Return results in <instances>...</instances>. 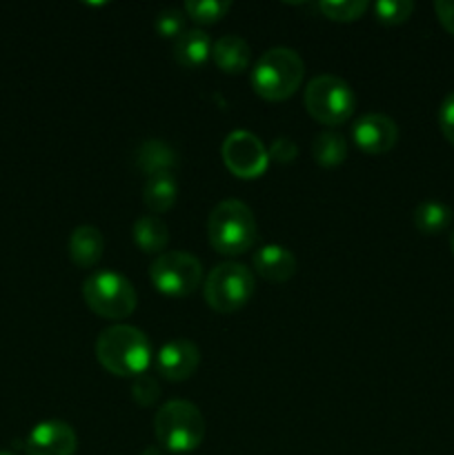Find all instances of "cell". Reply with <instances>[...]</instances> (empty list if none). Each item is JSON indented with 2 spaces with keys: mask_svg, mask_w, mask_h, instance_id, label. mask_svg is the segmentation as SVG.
Wrapping results in <instances>:
<instances>
[{
  "mask_svg": "<svg viewBox=\"0 0 454 455\" xmlns=\"http://www.w3.org/2000/svg\"><path fill=\"white\" fill-rule=\"evenodd\" d=\"M450 247H452V253H454V231L450 234Z\"/></svg>",
  "mask_w": 454,
  "mask_h": 455,
  "instance_id": "31",
  "label": "cell"
},
{
  "mask_svg": "<svg viewBox=\"0 0 454 455\" xmlns=\"http://www.w3.org/2000/svg\"><path fill=\"white\" fill-rule=\"evenodd\" d=\"M76 449V431L62 420L38 422L25 440L27 455H74Z\"/></svg>",
  "mask_w": 454,
  "mask_h": 455,
  "instance_id": "12",
  "label": "cell"
},
{
  "mask_svg": "<svg viewBox=\"0 0 454 455\" xmlns=\"http://www.w3.org/2000/svg\"><path fill=\"white\" fill-rule=\"evenodd\" d=\"M303 100L307 114L325 127L345 124L356 109V96L352 87L334 74H320L312 78Z\"/></svg>",
  "mask_w": 454,
  "mask_h": 455,
  "instance_id": "6",
  "label": "cell"
},
{
  "mask_svg": "<svg viewBox=\"0 0 454 455\" xmlns=\"http://www.w3.org/2000/svg\"><path fill=\"white\" fill-rule=\"evenodd\" d=\"M412 220L417 231L426 235H436L445 231L452 222V209L439 200H426V203L417 204L412 213Z\"/></svg>",
  "mask_w": 454,
  "mask_h": 455,
  "instance_id": "20",
  "label": "cell"
},
{
  "mask_svg": "<svg viewBox=\"0 0 454 455\" xmlns=\"http://www.w3.org/2000/svg\"><path fill=\"white\" fill-rule=\"evenodd\" d=\"M178 182L174 173H158V176L147 178L142 187V203L151 213H165L176 204Z\"/></svg>",
  "mask_w": 454,
  "mask_h": 455,
  "instance_id": "19",
  "label": "cell"
},
{
  "mask_svg": "<svg viewBox=\"0 0 454 455\" xmlns=\"http://www.w3.org/2000/svg\"><path fill=\"white\" fill-rule=\"evenodd\" d=\"M312 158L325 169L341 167L347 158V142L338 132H323L312 142Z\"/></svg>",
  "mask_w": 454,
  "mask_h": 455,
  "instance_id": "21",
  "label": "cell"
},
{
  "mask_svg": "<svg viewBox=\"0 0 454 455\" xmlns=\"http://www.w3.org/2000/svg\"><path fill=\"white\" fill-rule=\"evenodd\" d=\"M223 163L227 172L234 173L240 180H256L270 167V154L267 147L263 145L261 138L254 136L252 132H231L223 142Z\"/></svg>",
  "mask_w": 454,
  "mask_h": 455,
  "instance_id": "9",
  "label": "cell"
},
{
  "mask_svg": "<svg viewBox=\"0 0 454 455\" xmlns=\"http://www.w3.org/2000/svg\"><path fill=\"white\" fill-rule=\"evenodd\" d=\"M212 38L203 29H185L181 38L174 40V60L187 69H199L212 58Z\"/></svg>",
  "mask_w": 454,
  "mask_h": 455,
  "instance_id": "15",
  "label": "cell"
},
{
  "mask_svg": "<svg viewBox=\"0 0 454 455\" xmlns=\"http://www.w3.org/2000/svg\"><path fill=\"white\" fill-rule=\"evenodd\" d=\"M249 44L240 36H223L214 43L212 60L223 74L239 76L249 67Z\"/></svg>",
  "mask_w": 454,
  "mask_h": 455,
  "instance_id": "16",
  "label": "cell"
},
{
  "mask_svg": "<svg viewBox=\"0 0 454 455\" xmlns=\"http://www.w3.org/2000/svg\"><path fill=\"white\" fill-rule=\"evenodd\" d=\"M252 262L256 274L261 275L263 280L274 284H283L288 283V280H292L298 269L296 256H294L288 247L274 243L263 244L261 249H256Z\"/></svg>",
  "mask_w": 454,
  "mask_h": 455,
  "instance_id": "13",
  "label": "cell"
},
{
  "mask_svg": "<svg viewBox=\"0 0 454 455\" xmlns=\"http://www.w3.org/2000/svg\"><path fill=\"white\" fill-rule=\"evenodd\" d=\"M200 364V351L185 338L165 342L156 354V373L169 382L190 380Z\"/></svg>",
  "mask_w": 454,
  "mask_h": 455,
  "instance_id": "11",
  "label": "cell"
},
{
  "mask_svg": "<svg viewBox=\"0 0 454 455\" xmlns=\"http://www.w3.org/2000/svg\"><path fill=\"white\" fill-rule=\"evenodd\" d=\"M178 164V154L169 142L165 140H145L136 149V167L147 178L158 176V173H172Z\"/></svg>",
  "mask_w": 454,
  "mask_h": 455,
  "instance_id": "17",
  "label": "cell"
},
{
  "mask_svg": "<svg viewBox=\"0 0 454 455\" xmlns=\"http://www.w3.org/2000/svg\"><path fill=\"white\" fill-rule=\"evenodd\" d=\"M185 12H181V9H163V12L156 16L154 20V29L156 34L160 36V38H167V40H176L181 38L182 34H185Z\"/></svg>",
  "mask_w": 454,
  "mask_h": 455,
  "instance_id": "25",
  "label": "cell"
},
{
  "mask_svg": "<svg viewBox=\"0 0 454 455\" xmlns=\"http://www.w3.org/2000/svg\"><path fill=\"white\" fill-rule=\"evenodd\" d=\"M141 455H165V451H163V447H156L154 444V447H147Z\"/></svg>",
  "mask_w": 454,
  "mask_h": 455,
  "instance_id": "30",
  "label": "cell"
},
{
  "mask_svg": "<svg viewBox=\"0 0 454 455\" xmlns=\"http://www.w3.org/2000/svg\"><path fill=\"white\" fill-rule=\"evenodd\" d=\"M207 240L221 256H243L258 240L256 218L240 200H223L207 218Z\"/></svg>",
  "mask_w": 454,
  "mask_h": 455,
  "instance_id": "2",
  "label": "cell"
},
{
  "mask_svg": "<svg viewBox=\"0 0 454 455\" xmlns=\"http://www.w3.org/2000/svg\"><path fill=\"white\" fill-rule=\"evenodd\" d=\"M230 9L231 3H225V0H190L185 3L182 12L199 25H216Z\"/></svg>",
  "mask_w": 454,
  "mask_h": 455,
  "instance_id": "22",
  "label": "cell"
},
{
  "mask_svg": "<svg viewBox=\"0 0 454 455\" xmlns=\"http://www.w3.org/2000/svg\"><path fill=\"white\" fill-rule=\"evenodd\" d=\"M83 300L96 315L107 320H125L134 314L138 296L134 284L116 271H98L83 284Z\"/></svg>",
  "mask_w": 454,
  "mask_h": 455,
  "instance_id": "7",
  "label": "cell"
},
{
  "mask_svg": "<svg viewBox=\"0 0 454 455\" xmlns=\"http://www.w3.org/2000/svg\"><path fill=\"white\" fill-rule=\"evenodd\" d=\"M439 127H441V133L445 136V140H448L450 145H454V92L448 93L445 100L441 102Z\"/></svg>",
  "mask_w": 454,
  "mask_h": 455,
  "instance_id": "28",
  "label": "cell"
},
{
  "mask_svg": "<svg viewBox=\"0 0 454 455\" xmlns=\"http://www.w3.org/2000/svg\"><path fill=\"white\" fill-rule=\"evenodd\" d=\"M256 278L252 269L239 262H221L203 283V298L216 314H234L252 300Z\"/></svg>",
  "mask_w": 454,
  "mask_h": 455,
  "instance_id": "5",
  "label": "cell"
},
{
  "mask_svg": "<svg viewBox=\"0 0 454 455\" xmlns=\"http://www.w3.org/2000/svg\"><path fill=\"white\" fill-rule=\"evenodd\" d=\"M434 12L441 25L445 27V31L454 36V0H436Z\"/></svg>",
  "mask_w": 454,
  "mask_h": 455,
  "instance_id": "29",
  "label": "cell"
},
{
  "mask_svg": "<svg viewBox=\"0 0 454 455\" xmlns=\"http://www.w3.org/2000/svg\"><path fill=\"white\" fill-rule=\"evenodd\" d=\"M414 13V3L412 0H381V3L374 4V16L381 25L396 27L403 25L409 20V16Z\"/></svg>",
  "mask_w": 454,
  "mask_h": 455,
  "instance_id": "24",
  "label": "cell"
},
{
  "mask_svg": "<svg viewBox=\"0 0 454 455\" xmlns=\"http://www.w3.org/2000/svg\"><path fill=\"white\" fill-rule=\"evenodd\" d=\"M305 62L294 49L274 47L263 53L252 69V89L267 102L288 100L301 87Z\"/></svg>",
  "mask_w": 454,
  "mask_h": 455,
  "instance_id": "3",
  "label": "cell"
},
{
  "mask_svg": "<svg viewBox=\"0 0 454 455\" xmlns=\"http://www.w3.org/2000/svg\"><path fill=\"white\" fill-rule=\"evenodd\" d=\"M96 360L111 376L138 378L151 364V342L132 324H114L98 336Z\"/></svg>",
  "mask_w": 454,
  "mask_h": 455,
  "instance_id": "1",
  "label": "cell"
},
{
  "mask_svg": "<svg viewBox=\"0 0 454 455\" xmlns=\"http://www.w3.org/2000/svg\"><path fill=\"white\" fill-rule=\"evenodd\" d=\"M71 262L78 269H89L101 262L102 251H105V238L101 231L92 225H80L71 231L69 243H67Z\"/></svg>",
  "mask_w": 454,
  "mask_h": 455,
  "instance_id": "14",
  "label": "cell"
},
{
  "mask_svg": "<svg viewBox=\"0 0 454 455\" xmlns=\"http://www.w3.org/2000/svg\"><path fill=\"white\" fill-rule=\"evenodd\" d=\"M132 398L134 403H138L141 407H151L156 404V400L160 398V385L156 378L151 376H138L132 385Z\"/></svg>",
  "mask_w": 454,
  "mask_h": 455,
  "instance_id": "26",
  "label": "cell"
},
{
  "mask_svg": "<svg viewBox=\"0 0 454 455\" xmlns=\"http://www.w3.org/2000/svg\"><path fill=\"white\" fill-rule=\"evenodd\" d=\"M352 140L369 156L387 154L399 142V127L385 114H365L352 124Z\"/></svg>",
  "mask_w": 454,
  "mask_h": 455,
  "instance_id": "10",
  "label": "cell"
},
{
  "mask_svg": "<svg viewBox=\"0 0 454 455\" xmlns=\"http://www.w3.org/2000/svg\"><path fill=\"white\" fill-rule=\"evenodd\" d=\"M369 9L365 0H325L319 3V12L336 22H354Z\"/></svg>",
  "mask_w": 454,
  "mask_h": 455,
  "instance_id": "23",
  "label": "cell"
},
{
  "mask_svg": "<svg viewBox=\"0 0 454 455\" xmlns=\"http://www.w3.org/2000/svg\"><path fill=\"white\" fill-rule=\"evenodd\" d=\"M154 435L158 447L172 453H191L205 440V418L194 403L169 400L156 411Z\"/></svg>",
  "mask_w": 454,
  "mask_h": 455,
  "instance_id": "4",
  "label": "cell"
},
{
  "mask_svg": "<svg viewBox=\"0 0 454 455\" xmlns=\"http://www.w3.org/2000/svg\"><path fill=\"white\" fill-rule=\"evenodd\" d=\"M0 455H13V453H9V451H0Z\"/></svg>",
  "mask_w": 454,
  "mask_h": 455,
  "instance_id": "32",
  "label": "cell"
},
{
  "mask_svg": "<svg viewBox=\"0 0 454 455\" xmlns=\"http://www.w3.org/2000/svg\"><path fill=\"white\" fill-rule=\"evenodd\" d=\"M132 238L134 244H136L142 253L160 256V253H165V249H167L169 244V229L158 216L147 213V216H141L134 222Z\"/></svg>",
  "mask_w": 454,
  "mask_h": 455,
  "instance_id": "18",
  "label": "cell"
},
{
  "mask_svg": "<svg viewBox=\"0 0 454 455\" xmlns=\"http://www.w3.org/2000/svg\"><path fill=\"white\" fill-rule=\"evenodd\" d=\"M267 154H270V160L279 164H289L296 160V145H294L289 138H276L270 147H267Z\"/></svg>",
  "mask_w": 454,
  "mask_h": 455,
  "instance_id": "27",
  "label": "cell"
},
{
  "mask_svg": "<svg viewBox=\"0 0 454 455\" xmlns=\"http://www.w3.org/2000/svg\"><path fill=\"white\" fill-rule=\"evenodd\" d=\"M150 280L163 296L185 298L203 284V265L187 251H165L151 262Z\"/></svg>",
  "mask_w": 454,
  "mask_h": 455,
  "instance_id": "8",
  "label": "cell"
}]
</instances>
